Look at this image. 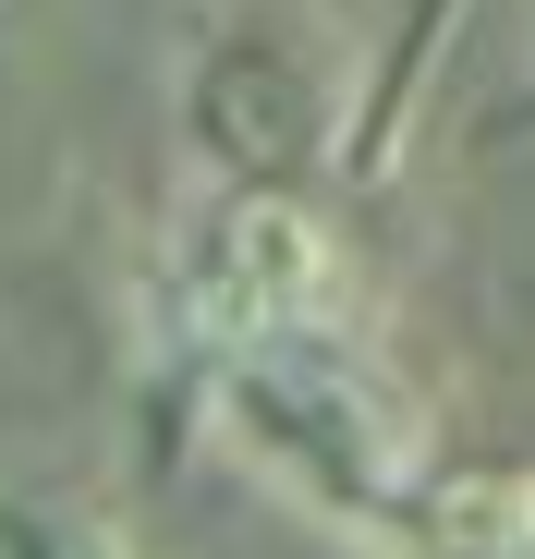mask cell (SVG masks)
Returning a JSON list of instances; mask_svg holds the SVG:
<instances>
[{
    "label": "cell",
    "mask_w": 535,
    "mask_h": 559,
    "mask_svg": "<svg viewBox=\"0 0 535 559\" xmlns=\"http://www.w3.org/2000/svg\"><path fill=\"white\" fill-rule=\"evenodd\" d=\"M219 438L329 523H414V499H426V426L341 329L231 353L219 365Z\"/></svg>",
    "instance_id": "1"
},
{
    "label": "cell",
    "mask_w": 535,
    "mask_h": 559,
    "mask_svg": "<svg viewBox=\"0 0 535 559\" xmlns=\"http://www.w3.org/2000/svg\"><path fill=\"white\" fill-rule=\"evenodd\" d=\"M158 317L207 365L268 353V341H305V329H341V243L293 195H231V207H207L183 243H170Z\"/></svg>",
    "instance_id": "2"
},
{
    "label": "cell",
    "mask_w": 535,
    "mask_h": 559,
    "mask_svg": "<svg viewBox=\"0 0 535 559\" xmlns=\"http://www.w3.org/2000/svg\"><path fill=\"white\" fill-rule=\"evenodd\" d=\"M0 559H122V535L61 487H0Z\"/></svg>",
    "instance_id": "3"
}]
</instances>
